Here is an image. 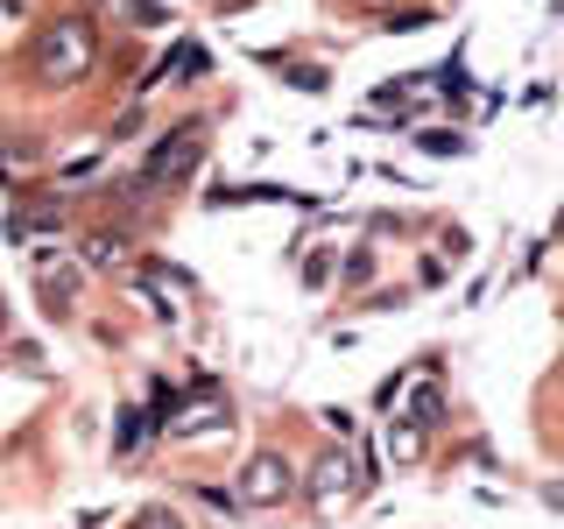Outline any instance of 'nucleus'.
Here are the masks:
<instances>
[{"instance_id":"obj_1","label":"nucleus","mask_w":564,"mask_h":529,"mask_svg":"<svg viewBox=\"0 0 564 529\" xmlns=\"http://www.w3.org/2000/svg\"><path fill=\"white\" fill-rule=\"evenodd\" d=\"M99 64V35L85 14H57L43 35L29 43V78L35 85H85Z\"/></svg>"},{"instance_id":"obj_2","label":"nucleus","mask_w":564,"mask_h":529,"mask_svg":"<svg viewBox=\"0 0 564 529\" xmlns=\"http://www.w3.org/2000/svg\"><path fill=\"white\" fill-rule=\"evenodd\" d=\"M198 163H205V128H198V120H184V128H170L149 149V184H184Z\"/></svg>"},{"instance_id":"obj_3","label":"nucleus","mask_w":564,"mask_h":529,"mask_svg":"<svg viewBox=\"0 0 564 529\" xmlns=\"http://www.w3.org/2000/svg\"><path fill=\"white\" fill-rule=\"evenodd\" d=\"M296 494V481H290V458L282 452H254L247 458V473H240V501L247 508H282Z\"/></svg>"},{"instance_id":"obj_4","label":"nucleus","mask_w":564,"mask_h":529,"mask_svg":"<svg viewBox=\"0 0 564 529\" xmlns=\"http://www.w3.org/2000/svg\"><path fill=\"white\" fill-rule=\"evenodd\" d=\"M346 452H325V458H317V466H311V501L317 508H332V501H339V494H346Z\"/></svg>"},{"instance_id":"obj_5","label":"nucleus","mask_w":564,"mask_h":529,"mask_svg":"<svg viewBox=\"0 0 564 529\" xmlns=\"http://www.w3.org/2000/svg\"><path fill=\"white\" fill-rule=\"evenodd\" d=\"M85 269H99V276L128 269V240H120V234H93V240H85Z\"/></svg>"},{"instance_id":"obj_6","label":"nucleus","mask_w":564,"mask_h":529,"mask_svg":"<svg viewBox=\"0 0 564 529\" xmlns=\"http://www.w3.org/2000/svg\"><path fill=\"white\" fill-rule=\"evenodd\" d=\"M388 445H395V458H416V452H423V431L410 423V431H395V438H388Z\"/></svg>"},{"instance_id":"obj_7","label":"nucleus","mask_w":564,"mask_h":529,"mask_svg":"<svg viewBox=\"0 0 564 529\" xmlns=\"http://www.w3.org/2000/svg\"><path fill=\"white\" fill-rule=\"evenodd\" d=\"M141 529H176V516H163V508H149V516H141Z\"/></svg>"}]
</instances>
